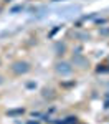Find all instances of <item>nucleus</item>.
<instances>
[{"instance_id": "7ed1b4c3", "label": "nucleus", "mask_w": 109, "mask_h": 124, "mask_svg": "<svg viewBox=\"0 0 109 124\" xmlns=\"http://www.w3.org/2000/svg\"><path fill=\"white\" fill-rule=\"evenodd\" d=\"M73 61H74V63H79L81 66H86V65H88V61H86L84 58H81V56H74V58H73Z\"/></svg>"}, {"instance_id": "423d86ee", "label": "nucleus", "mask_w": 109, "mask_h": 124, "mask_svg": "<svg viewBox=\"0 0 109 124\" xmlns=\"http://www.w3.org/2000/svg\"><path fill=\"white\" fill-rule=\"evenodd\" d=\"M0 83H2V78H0Z\"/></svg>"}, {"instance_id": "f257e3e1", "label": "nucleus", "mask_w": 109, "mask_h": 124, "mask_svg": "<svg viewBox=\"0 0 109 124\" xmlns=\"http://www.w3.org/2000/svg\"><path fill=\"white\" fill-rule=\"evenodd\" d=\"M56 73L58 75H61V76H68L69 73L73 71V68H71V65L69 63H66V61H59V63H56Z\"/></svg>"}, {"instance_id": "39448f33", "label": "nucleus", "mask_w": 109, "mask_h": 124, "mask_svg": "<svg viewBox=\"0 0 109 124\" xmlns=\"http://www.w3.org/2000/svg\"><path fill=\"white\" fill-rule=\"evenodd\" d=\"M56 51H58V53H63V51H65V45H58V46H56Z\"/></svg>"}, {"instance_id": "f03ea898", "label": "nucleus", "mask_w": 109, "mask_h": 124, "mask_svg": "<svg viewBox=\"0 0 109 124\" xmlns=\"http://www.w3.org/2000/svg\"><path fill=\"white\" fill-rule=\"evenodd\" d=\"M28 70H30V65L27 61H17V63H13V66H12V71L17 73V75H25Z\"/></svg>"}, {"instance_id": "20e7f679", "label": "nucleus", "mask_w": 109, "mask_h": 124, "mask_svg": "<svg viewBox=\"0 0 109 124\" xmlns=\"http://www.w3.org/2000/svg\"><path fill=\"white\" fill-rule=\"evenodd\" d=\"M74 123H76V119H74V117H68L66 121H63L61 124H74Z\"/></svg>"}]
</instances>
